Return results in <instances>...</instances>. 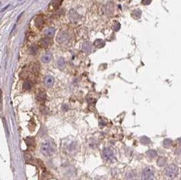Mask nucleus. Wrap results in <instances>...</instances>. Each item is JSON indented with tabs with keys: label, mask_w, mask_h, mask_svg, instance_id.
Here are the masks:
<instances>
[{
	"label": "nucleus",
	"mask_w": 181,
	"mask_h": 180,
	"mask_svg": "<svg viewBox=\"0 0 181 180\" xmlns=\"http://www.w3.org/2000/svg\"><path fill=\"white\" fill-rule=\"evenodd\" d=\"M178 173V167L174 164L168 165L165 169V174L170 179H173L177 176Z\"/></svg>",
	"instance_id": "nucleus-1"
},
{
	"label": "nucleus",
	"mask_w": 181,
	"mask_h": 180,
	"mask_svg": "<svg viewBox=\"0 0 181 180\" xmlns=\"http://www.w3.org/2000/svg\"><path fill=\"white\" fill-rule=\"evenodd\" d=\"M41 152L44 156H49L54 153V149L52 144L49 142H46L41 146Z\"/></svg>",
	"instance_id": "nucleus-2"
},
{
	"label": "nucleus",
	"mask_w": 181,
	"mask_h": 180,
	"mask_svg": "<svg viewBox=\"0 0 181 180\" xmlns=\"http://www.w3.org/2000/svg\"><path fill=\"white\" fill-rule=\"evenodd\" d=\"M154 177V171L151 167H147L143 169L141 175L142 180H152Z\"/></svg>",
	"instance_id": "nucleus-3"
},
{
	"label": "nucleus",
	"mask_w": 181,
	"mask_h": 180,
	"mask_svg": "<svg viewBox=\"0 0 181 180\" xmlns=\"http://www.w3.org/2000/svg\"><path fill=\"white\" fill-rule=\"evenodd\" d=\"M102 156L106 161H111L114 158V152L110 148H105L102 150Z\"/></svg>",
	"instance_id": "nucleus-4"
},
{
	"label": "nucleus",
	"mask_w": 181,
	"mask_h": 180,
	"mask_svg": "<svg viewBox=\"0 0 181 180\" xmlns=\"http://www.w3.org/2000/svg\"><path fill=\"white\" fill-rule=\"evenodd\" d=\"M69 38V36L68 33L66 32H62V33H59L56 38V40L60 43H63L68 41Z\"/></svg>",
	"instance_id": "nucleus-5"
},
{
	"label": "nucleus",
	"mask_w": 181,
	"mask_h": 180,
	"mask_svg": "<svg viewBox=\"0 0 181 180\" xmlns=\"http://www.w3.org/2000/svg\"><path fill=\"white\" fill-rule=\"evenodd\" d=\"M54 83V79L52 76L48 75V76H46V77H45L44 83L48 87H51L52 86H53Z\"/></svg>",
	"instance_id": "nucleus-6"
},
{
	"label": "nucleus",
	"mask_w": 181,
	"mask_h": 180,
	"mask_svg": "<svg viewBox=\"0 0 181 180\" xmlns=\"http://www.w3.org/2000/svg\"><path fill=\"white\" fill-rule=\"evenodd\" d=\"M69 19L73 21H77L80 18V15L77 14V12H75V10H71L69 12Z\"/></svg>",
	"instance_id": "nucleus-7"
},
{
	"label": "nucleus",
	"mask_w": 181,
	"mask_h": 180,
	"mask_svg": "<svg viewBox=\"0 0 181 180\" xmlns=\"http://www.w3.org/2000/svg\"><path fill=\"white\" fill-rule=\"evenodd\" d=\"M35 25L37 26V27L41 28V27H43V24H44V20H43V16H39L36 18L35 21Z\"/></svg>",
	"instance_id": "nucleus-8"
},
{
	"label": "nucleus",
	"mask_w": 181,
	"mask_h": 180,
	"mask_svg": "<svg viewBox=\"0 0 181 180\" xmlns=\"http://www.w3.org/2000/svg\"><path fill=\"white\" fill-rule=\"evenodd\" d=\"M54 34H55V28L52 27V28H47L44 31V35L48 37H54Z\"/></svg>",
	"instance_id": "nucleus-9"
},
{
	"label": "nucleus",
	"mask_w": 181,
	"mask_h": 180,
	"mask_svg": "<svg viewBox=\"0 0 181 180\" xmlns=\"http://www.w3.org/2000/svg\"><path fill=\"white\" fill-rule=\"evenodd\" d=\"M52 56L50 53H46L41 57V61L43 62V63H48L52 60Z\"/></svg>",
	"instance_id": "nucleus-10"
},
{
	"label": "nucleus",
	"mask_w": 181,
	"mask_h": 180,
	"mask_svg": "<svg viewBox=\"0 0 181 180\" xmlns=\"http://www.w3.org/2000/svg\"><path fill=\"white\" fill-rule=\"evenodd\" d=\"M82 49L86 53H89L92 50V45L89 42H85L82 46Z\"/></svg>",
	"instance_id": "nucleus-11"
},
{
	"label": "nucleus",
	"mask_w": 181,
	"mask_h": 180,
	"mask_svg": "<svg viewBox=\"0 0 181 180\" xmlns=\"http://www.w3.org/2000/svg\"><path fill=\"white\" fill-rule=\"evenodd\" d=\"M25 141L26 144H27V145L29 147H31V148H32V147H35V142L34 138L31 137H28L27 138H26Z\"/></svg>",
	"instance_id": "nucleus-12"
},
{
	"label": "nucleus",
	"mask_w": 181,
	"mask_h": 180,
	"mask_svg": "<svg viewBox=\"0 0 181 180\" xmlns=\"http://www.w3.org/2000/svg\"><path fill=\"white\" fill-rule=\"evenodd\" d=\"M62 0H53L52 2H51V4L52 6L53 7V8L54 9H57L59 8V6H60L61 3H62Z\"/></svg>",
	"instance_id": "nucleus-13"
},
{
	"label": "nucleus",
	"mask_w": 181,
	"mask_h": 180,
	"mask_svg": "<svg viewBox=\"0 0 181 180\" xmlns=\"http://www.w3.org/2000/svg\"><path fill=\"white\" fill-rule=\"evenodd\" d=\"M166 158H164V157H160L159 159L157 160V165L159 166V167H163V166H164L166 164Z\"/></svg>",
	"instance_id": "nucleus-14"
},
{
	"label": "nucleus",
	"mask_w": 181,
	"mask_h": 180,
	"mask_svg": "<svg viewBox=\"0 0 181 180\" xmlns=\"http://www.w3.org/2000/svg\"><path fill=\"white\" fill-rule=\"evenodd\" d=\"M51 41L48 39V38H43V39H41V41H40V43L41 44V46H48L50 45Z\"/></svg>",
	"instance_id": "nucleus-15"
},
{
	"label": "nucleus",
	"mask_w": 181,
	"mask_h": 180,
	"mask_svg": "<svg viewBox=\"0 0 181 180\" xmlns=\"http://www.w3.org/2000/svg\"><path fill=\"white\" fill-rule=\"evenodd\" d=\"M163 145H164V148H169L171 147L172 145V141L170 139H164Z\"/></svg>",
	"instance_id": "nucleus-16"
},
{
	"label": "nucleus",
	"mask_w": 181,
	"mask_h": 180,
	"mask_svg": "<svg viewBox=\"0 0 181 180\" xmlns=\"http://www.w3.org/2000/svg\"><path fill=\"white\" fill-rule=\"evenodd\" d=\"M94 45L98 48H101L105 46V41L101 39H98L94 42Z\"/></svg>",
	"instance_id": "nucleus-17"
},
{
	"label": "nucleus",
	"mask_w": 181,
	"mask_h": 180,
	"mask_svg": "<svg viewBox=\"0 0 181 180\" xmlns=\"http://www.w3.org/2000/svg\"><path fill=\"white\" fill-rule=\"evenodd\" d=\"M32 87L31 81H26L25 82L23 83V88L25 90H29Z\"/></svg>",
	"instance_id": "nucleus-18"
},
{
	"label": "nucleus",
	"mask_w": 181,
	"mask_h": 180,
	"mask_svg": "<svg viewBox=\"0 0 181 180\" xmlns=\"http://www.w3.org/2000/svg\"><path fill=\"white\" fill-rule=\"evenodd\" d=\"M46 95L44 92H39L38 94H37V99L40 100V101H41V100H43V99H46Z\"/></svg>",
	"instance_id": "nucleus-19"
},
{
	"label": "nucleus",
	"mask_w": 181,
	"mask_h": 180,
	"mask_svg": "<svg viewBox=\"0 0 181 180\" xmlns=\"http://www.w3.org/2000/svg\"><path fill=\"white\" fill-rule=\"evenodd\" d=\"M57 64H58V66L60 68H62L65 67V61L64 58H60L58 60Z\"/></svg>",
	"instance_id": "nucleus-20"
},
{
	"label": "nucleus",
	"mask_w": 181,
	"mask_h": 180,
	"mask_svg": "<svg viewBox=\"0 0 181 180\" xmlns=\"http://www.w3.org/2000/svg\"><path fill=\"white\" fill-rule=\"evenodd\" d=\"M147 155H148V156H149L150 158H155V157L157 156V152H156L155 150H150L147 152Z\"/></svg>",
	"instance_id": "nucleus-21"
},
{
	"label": "nucleus",
	"mask_w": 181,
	"mask_h": 180,
	"mask_svg": "<svg viewBox=\"0 0 181 180\" xmlns=\"http://www.w3.org/2000/svg\"><path fill=\"white\" fill-rule=\"evenodd\" d=\"M38 51V47H37L36 46H33L32 47H31L30 48V53L31 54H33L35 55L37 54V52Z\"/></svg>",
	"instance_id": "nucleus-22"
},
{
	"label": "nucleus",
	"mask_w": 181,
	"mask_h": 180,
	"mask_svg": "<svg viewBox=\"0 0 181 180\" xmlns=\"http://www.w3.org/2000/svg\"><path fill=\"white\" fill-rule=\"evenodd\" d=\"M113 28H114L115 31H118V30H119V28H120V24H119V22H116L115 24H114V26H113Z\"/></svg>",
	"instance_id": "nucleus-23"
}]
</instances>
